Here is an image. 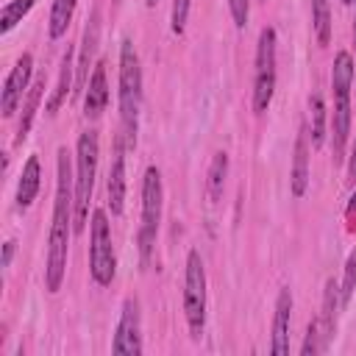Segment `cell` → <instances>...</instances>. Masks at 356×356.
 I'll use <instances>...</instances> for the list:
<instances>
[{"instance_id":"obj_1","label":"cell","mask_w":356,"mask_h":356,"mask_svg":"<svg viewBox=\"0 0 356 356\" xmlns=\"http://www.w3.org/2000/svg\"><path fill=\"white\" fill-rule=\"evenodd\" d=\"M75 178H70L67 147H58L56 159V200H53V222L47 234V264H44V286L47 292H58L67 273V250L70 236L75 234Z\"/></svg>"},{"instance_id":"obj_2","label":"cell","mask_w":356,"mask_h":356,"mask_svg":"<svg viewBox=\"0 0 356 356\" xmlns=\"http://www.w3.org/2000/svg\"><path fill=\"white\" fill-rule=\"evenodd\" d=\"M139 108H142V67L134 42L125 36L120 44V120L128 147L136 145Z\"/></svg>"},{"instance_id":"obj_3","label":"cell","mask_w":356,"mask_h":356,"mask_svg":"<svg viewBox=\"0 0 356 356\" xmlns=\"http://www.w3.org/2000/svg\"><path fill=\"white\" fill-rule=\"evenodd\" d=\"M350 83H353V58L348 50L334 56L331 67V89H334V117H331V136H334V161H342L345 142L350 134Z\"/></svg>"},{"instance_id":"obj_4","label":"cell","mask_w":356,"mask_h":356,"mask_svg":"<svg viewBox=\"0 0 356 356\" xmlns=\"http://www.w3.org/2000/svg\"><path fill=\"white\" fill-rule=\"evenodd\" d=\"M97 156H100V139H97V131L89 128L78 136V147H75V234H81L89 220V200H92L95 175H97Z\"/></svg>"},{"instance_id":"obj_5","label":"cell","mask_w":356,"mask_h":356,"mask_svg":"<svg viewBox=\"0 0 356 356\" xmlns=\"http://www.w3.org/2000/svg\"><path fill=\"white\" fill-rule=\"evenodd\" d=\"M161 203H164V186L159 167H147L142 178V225H139V253L142 264H150V253L156 245L159 222H161Z\"/></svg>"},{"instance_id":"obj_6","label":"cell","mask_w":356,"mask_h":356,"mask_svg":"<svg viewBox=\"0 0 356 356\" xmlns=\"http://www.w3.org/2000/svg\"><path fill=\"white\" fill-rule=\"evenodd\" d=\"M184 317L189 325L192 339L203 337L206 328V270L197 250H189L186 256V273H184Z\"/></svg>"},{"instance_id":"obj_7","label":"cell","mask_w":356,"mask_h":356,"mask_svg":"<svg viewBox=\"0 0 356 356\" xmlns=\"http://www.w3.org/2000/svg\"><path fill=\"white\" fill-rule=\"evenodd\" d=\"M275 95V28H261L256 42V72H253V111L264 114Z\"/></svg>"},{"instance_id":"obj_8","label":"cell","mask_w":356,"mask_h":356,"mask_svg":"<svg viewBox=\"0 0 356 356\" xmlns=\"http://www.w3.org/2000/svg\"><path fill=\"white\" fill-rule=\"evenodd\" d=\"M117 259L111 248V228L103 209L92 211V234H89V273L97 286H108L114 281Z\"/></svg>"},{"instance_id":"obj_9","label":"cell","mask_w":356,"mask_h":356,"mask_svg":"<svg viewBox=\"0 0 356 356\" xmlns=\"http://www.w3.org/2000/svg\"><path fill=\"white\" fill-rule=\"evenodd\" d=\"M111 350L120 356H139L142 353V317H139V300L136 298H125V303H122Z\"/></svg>"},{"instance_id":"obj_10","label":"cell","mask_w":356,"mask_h":356,"mask_svg":"<svg viewBox=\"0 0 356 356\" xmlns=\"http://www.w3.org/2000/svg\"><path fill=\"white\" fill-rule=\"evenodd\" d=\"M31 75H33V56L22 53L17 58V64L11 67V72L6 75V83H3V97H0L3 117H14L17 106H22V95H28V89L33 83Z\"/></svg>"},{"instance_id":"obj_11","label":"cell","mask_w":356,"mask_h":356,"mask_svg":"<svg viewBox=\"0 0 356 356\" xmlns=\"http://www.w3.org/2000/svg\"><path fill=\"white\" fill-rule=\"evenodd\" d=\"M122 139H125L122 134L114 139V153H111V167H108V181H106L111 214H122V206H125V145Z\"/></svg>"},{"instance_id":"obj_12","label":"cell","mask_w":356,"mask_h":356,"mask_svg":"<svg viewBox=\"0 0 356 356\" xmlns=\"http://www.w3.org/2000/svg\"><path fill=\"white\" fill-rule=\"evenodd\" d=\"M289 323H292V292L289 286H284L275 298V314H273V342H270L273 356L289 353Z\"/></svg>"},{"instance_id":"obj_13","label":"cell","mask_w":356,"mask_h":356,"mask_svg":"<svg viewBox=\"0 0 356 356\" xmlns=\"http://www.w3.org/2000/svg\"><path fill=\"white\" fill-rule=\"evenodd\" d=\"M108 106V83H106V64L97 61L92 67V75H89V83H86V92H83V114L89 120H97Z\"/></svg>"},{"instance_id":"obj_14","label":"cell","mask_w":356,"mask_h":356,"mask_svg":"<svg viewBox=\"0 0 356 356\" xmlns=\"http://www.w3.org/2000/svg\"><path fill=\"white\" fill-rule=\"evenodd\" d=\"M289 186H292L295 197H303L306 186H309V131H306V125H300L298 139H295V159H292Z\"/></svg>"},{"instance_id":"obj_15","label":"cell","mask_w":356,"mask_h":356,"mask_svg":"<svg viewBox=\"0 0 356 356\" xmlns=\"http://www.w3.org/2000/svg\"><path fill=\"white\" fill-rule=\"evenodd\" d=\"M44 83H47V75H44V72H39V75L33 78V83H31V89H28V95H25V100H22V111H19V125H17L14 145H22V142H25V136H28V131H31L33 117H36L39 103H42V95H44Z\"/></svg>"},{"instance_id":"obj_16","label":"cell","mask_w":356,"mask_h":356,"mask_svg":"<svg viewBox=\"0 0 356 356\" xmlns=\"http://www.w3.org/2000/svg\"><path fill=\"white\" fill-rule=\"evenodd\" d=\"M97 36H100V17H97V11H92L89 22L83 28L81 56H78V67H75V72H78L75 86L78 89H86V83H89V64H92V56H95V47H97Z\"/></svg>"},{"instance_id":"obj_17","label":"cell","mask_w":356,"mask_h":356,"mask_svg":"<svg viewBox=\"0 0 356 356\" xmlns=\"http://www.w3.org/2000/svg\"><path fill=\"white\" fill-rule=\"evenodd\" d=\"M39 186H42V167H39V159L36 156H28L25 167H22V175L17 181V209L25 211L36 195H39Z\"/></svg>"},{"instance_id":"obj_18","label":"cell","mask_w":356,"mask_h":356,"mask_svg":"<svg viewBox=\"0 0 356 356\" xmlns=\"http://www.w3.org/2000/svg\"><path fill=\"white\" fill-rule=\"evenodd\" d=\"M337 306H342V300H339V284L334 278H328L325 281V292H323V312L317 317V325H320V334L325 337V342H331L334 328H337Z\"/></svg>"},{"instance_id":"obj_19","label":"cell","mask_w":356,"mask_h":356,"mask_svg":"<svg viewBox=\"0 0 356 356\" xmlns=\"http://www.w3.org/2000/svg\"><path fill=\"white\" fill-rule=\"evenodd\" d=\"M72 72H75V67H72V47L67 44V50H64V56H61V70H58V81H56V89L50 92V97H47V114L53 117L58 108H61V103L67 100V95H70V86H72Z\"/></svg>"},{"instance_id":"obj_20","label":"cell","mask_w":356,"mask_h":356,"mask_svg":"<svg viewBox=\"0 0 356 356\" xmlns=\"http://www.w3.org/2000/svg\"><path fill=\"white\" fill-rule=\"evenodd\" d=\"M75 6L78 0H53V8H50V19H47V33L50 39H61L72 22V14H75Z\"/></svg>"},{"instance_id":"obj_21","label":"cell","mask_w":356,"mask_h":356,"mask_svg":"<svg viewBox=\"0 0 356 356\" xmlns=\"http://www.w3.org/2000/svg\"><path fill=\"white\" fill-rule=\"evenodd\" d=\"M225 175H228V153L220 150V153H214V159L209 164V178H206V189H209V200L211 203H217L222 197Z\"/></svg>"},{"instance_id":"obj_22","label":"cell","mask_w":356,"mask_h":356,"mask_svg":"<svg viewBox=\"0 0 356 356\" xmlns=\"http://www.w3.org/2000/svg\"><path fill=\"white\" fill-rule=\"evenodd\" d=\"M36 6V0H8L0 8V33L6 36L8 31H14L17 22H22V17Z\"/></svg>"},{"instance_id":"obj_23","label":"cell","mask_w":356,"mask_h":356,"mask_svg":"<svg viewBox=\"0 0 356 356\" xmlns=\"http://www.w3.org/2000/svg\"><path fill=\"white\" fill-rule=\"evenodd\" d=\"M312 25L320 44L331 42V6L328 0H312Z\"/></svg>"},{"instance_id":"obj_24","label":"cell","mask_w":356,"mask_h":356,"mask_svg":"<svg viewBox=\"0 0 356 356\" xmlns=\"http://www.w3.org/2000/svg\"><path fill=\"white\" fill-rule=\"evenodd\" d=\"M309 111H312V134H309V139H312L314 147H320L323 139H325V103H323L320 95L309 97Z\"/></svg>"},{"instance_id":"obj_25","label":"cell","mask_w":356,"mask_h":356,"mask_svg":"<svg viewBox=\"0 0 356 356\" xmlns=\"http://www.w3.org/2000/svg\"><path fill=\"white\" fill-rule=\"evenodd\" d=\"M325 348H328V342H325V337L320 334L317 320H312V323H309V331H306V339H303V345H300V356H314V353H323Z\"/></svg>"},{"instance_id":"obj_26","label":"cell","mask_w":356,"mask_h":356,"mask_svg":"<svg viewBox=\"0 0 356 356\" xmlns=\"http://www.w3.org/2000/svg\"><path fill=\"white\" fill-rule=\"evenodd\" d=\"M353 289H356V250L345 261V275H342V284H339V300H342V306L350 303Z\"/></svg>"},{"instance_id":"obj_27","label":"cell","mask_w":356,"mask_h":356,"mask_svg":"<svg viewBox=\"0 0 356 356\" xmlns=\"http://www.w3.org/2000/svg\"><path fill=\"white\" fill-rule=\"evenodd\" d=\"M189 6L192 0H172V33H184L186 31V19H189Z\"/></svg>"},{"instance_id":"obj_28","label":"cell","mask_w":356,"mask_h":356,"mask_svg":"<svg viewBox=\"0 0 356 356\" xmlns=\"http://www.w3.org/2000/svg\"><path fill=\"white\" fill-rule=\"evenodd\" d=\"M228 8H231V17H234V25L245 28L248 17H250V0H228Z\"/></svg>"},{"instance_id":"obj_29","label":"cell","mask_w":356,"mask_h":356,"mask_svg":"<svg viewBox=\"0 0 356 356\" xmlns=\"http://www.w3.org/2000/svg\"><path fill=\"white\" fill-rule=\"evenodd\" d=\"M14 250H17V242H14V239H8V242L3 245V256H0V264H3V267H8V264H11Z\"/></svg>"},{"instance_id":"obj_30","label":"cell","mask_w":356,"mask_h":356,"mask_svg":"<svg viewBox=\"0 0 356 356\" xmlns=\"http://www.w3.org/2000/svg\"><path fill=\"white\" fill-rule=\"evenodd\" d=\"M348 184L356 186V142H353V150H350V159H348Z\"/></svg>"},{"instance_id":"obj_31","label":"cell","mask_w":356,"mask_h":356,"mask_svg":"<svg viewBox=\"0 0 356 356\" xmlns=\"http://www.w3.org/2000/svg\"><path fill=\"white\" fill-rule=\"evenodd\" d=\"M353 39H356V14H353Z\"/></svg>"},{"instance_id":"obj_32","label":"cell","mask_w":356,"mask_h":356,"mask_svg":"<svg viewBox=\"0 0 356 356\" xmlns=\"http://www.w3.org/2000/svg\"><path fill=\"white\" fill-rule=\"evenodd\" d=\"M156 3H159V0H147V6H156Z\"/></svg>"},{"instance_id":"obj_33","label":"cell","mask_w":356,"mask_h":356,"mask_svg":"<svg viewBox=\"0 0 356 356\" xmlns=\"http://www.w3.org/2000/svg\"><path fill=\"white\" fill-rule=\"evenodd\" d=\"M342 3H345V6H348V3H353V0H342Z\"/></svg>"}]
</instances>
